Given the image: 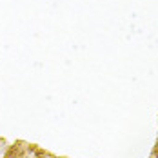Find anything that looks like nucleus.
Listing matches in <instances>:
<instances>
[{
  "label": "nucleus",
  "mask_w": 158,
  "mask_h": 158,
  "mask_svg": "<svg viewBox=\"0 0 158 158\" xmlns=\"http://www.w3.org/2000/svg\"><path fill=\"white\" fill-rule=\"evenodd\" d=\"M4 158H22V156H20V153L16 151V147H11V149L4 155Z\"/></svg>",
  "instance_id": "f257e3e1"
}]
</instances>
